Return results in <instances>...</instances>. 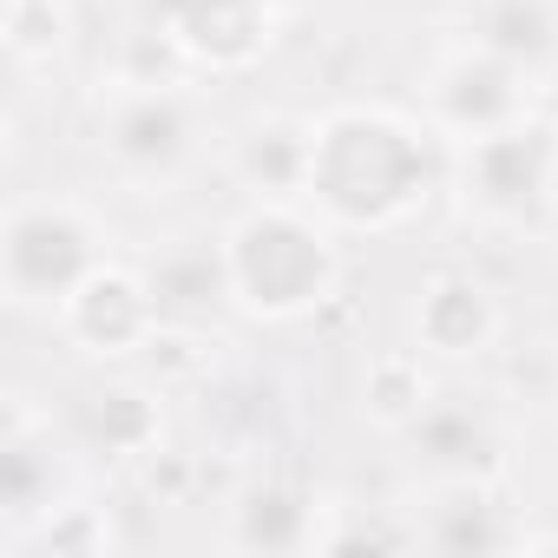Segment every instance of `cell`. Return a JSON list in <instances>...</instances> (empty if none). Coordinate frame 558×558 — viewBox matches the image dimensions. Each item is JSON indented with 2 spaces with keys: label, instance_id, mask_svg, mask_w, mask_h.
<instances>
[{
  "label": "cell",
  "instance_id": "obj_13",
  "mask_svg": "<svg viewBox=\"0 0 558 558\" xmlns=\"http://www.w3.org/2000/svg\"><path fill=\"white\" fill-rule=\"evenodd\" d=\"M178 47L204 73H243L269 53L276 40V8L269 0H184V14L171 21Z\"/></svg>",
  "mask_w": 558,
  "mask_h": 558
},
{
  "label": "cell",
  "instance_id": "obj_6",
  "mask_svg": "<svg viewBox=\"0 0 558 558\" xmlns=\"http://www.w3.org/2000/svg\"><path fill=\"white\" fill-rule=\"evenodd\" d=\"M99 145L125 178H171L197 151V112L178 86H119V99L99 119Z\"/></svg>",
  "mask_w": 558,
  "mask_h": 558
},
{
  "label": "cell",
  "instance_id": "obj_18",
  "mask_svg": "<svg viewBox=\"0 0 558 558\" xmlns=\"http://www.w3.org/2000/svg\"><path fill=\"white\" fill-rule=\"evenodd\" d=\"M119 545V525H112V512L106 506H93V499H80V493H66L53 512H40L8 551H53V558H106Z\"/></svg>",
  "mask_w": 558,
  "mask_h": 558
},
{
  "label": "cell",
  "instance_id": "obj_9",
  "mask_svg": "<svg viewBox=\"0 0 558 558\" xmlns=\"http://www.w3.org/2000/svg\"><path fill=\"white\" fill-rule=\"evenodd\" d=\"M66 493H73V473H66V453L53 447V427H40V421L21 408V395H14L8 434H0V519H8L0 551H8L40 512H53Z\"/></svg>",
  "mask_w": 558,
  "mask_h": 558
},
{
  "label": "cell",
  "instance_id": "obj_12",
  "mask_svg": "<svg viewBox=\"0 0 558 558\" xmlns=\"http://www.w3.org/2000/svg\"><path fill=\"white\" fill-rule=\"evenodd\" d=\"M165 440L158 388L145 381H106L73 408V453H93L106 466H138Z\"/></svg>",
  "mask_w": 558,
  "mask_h": 558
},
{
  "label": "cell",
  "instance_id": "obj_15",
  "mask_svg": "<svg viewBox=\"0 0 558 558\" xmlns=\"http://www.w3.org/2000/svg\"><path fill=\"white\" fill-rule=\"evenodd\" d=\"M466 34L525 80H545L558 66V0H466Z\"/></svg>",
  "mask_w": 558,
  "mask_h": 558
},
{
  "label": "cell",
  "instance_id": "obj_2",
  "mask_svg": "<svg viewBox=\"0 0 558 558\" xmlns=\"http://www.w3.org/2000/svg\"><path fill=\"white\" fill-rule=\"evenodd\" d=\"M223 269H230V310H243L250 323L323 316L342 290L336 223L303 197H283V204L256 197L223 230Z\"/></svg>",
  "mask_w": 558,
  "mask_h": 558
},
{
  "label": "cell",
  "instance_id": "obj_20",
  "mask_svg": "<svg viewBox=\"0 0 558 558\" xmlns=\"http://www.w3.org/2000/svg\"><path fill=\"white\" fill-rule=\"evenodd\" d=\"M138 362H145L151 388H197L217 362V336L204 323H158L151 342L138 349Z\"/></svg>",
  "mask_w": 558,
  "mask_h": 558
},
{
  "label": "cell",
  "instance_id": "obj_23",
  "mask_svg": "<svg viewBox=\"0 0 558 558\" xmlns=\"http://www.w3.org/2000/svg\"><path fill=\"white\" fill-rule=\"evenodd\" d=\"M132 14H138L145 27H171V21L184 14V0H132Z\"/></svg>",
  "mask_w": 558,
  "mask_h": 558
},
{
  "label": "cell",
  "instance_id": "obj_1",
  "mask_svg": "<svg viewBox=\"0 0 558 558\" xmlns=\"http://www.w3.org/2000/svg\"><path fill=\"white\" fill-rule=\"evenodd\" d=\"M316 125L310 145V184L303 204L323 210L336 230H401L440 184H453L447 138L434 125H414L388 106H336Z\"/></svg>",
  "mask_w": 558,
  "mask_h": 558
},
{
  "label": "cell",
  "instance_id": "obj_3",
  "mask_svg": "<svg viewBox=\"0 0 558 558\" xmlns=\"http://www.w3.org/2000/svg\"><path fill=\"white\" fill-rule=\"evenodd\" d=\"M99 263H112L106 256V230L66 197L14 204L8 223H0V290H8L14 310L60 316V303L86 283Z\"/></svg>",
  "mask_w": 558,
  "mask_h": 558
},
{
  "label": "cell",
  "instance_id": "obj_16",
  "mask_svg": "<svg viewBox=\"0 0 558 558\" xmlns=\"http://www.w3.org/2000/svg\"><path fill=\"white\" fill-rule=\"evenodd\" d=\"M145 283L165 323H204L217 303H230V269H223V236H178L145 263Z\"/></svg>",
  "mask_w": 558,
  "mask_h": 558
},
{
  "label": "cell",
  "instance_id": "obj_4",
  "mask_svg": "<svg viewBox=\"0 0 558 558\" xmlns=\"http://www.w3.org/2000/svg\"><path fill=\"white\" fill-rule=\"evenodd\" d=\"M453 191L493 230L538 223L551 210V191H558V132L538 119H519L493 138L460 145L453 151Z\"/></svg>",
  "mask_w": 558,
  "mask_h": 558
},
{
  "label": "cell",
  "instance_id": "obj_25",
  "mask_svg": "<svg viewBox=\"0 0 558 558\" xmlns=\"http://www.w3.org/2000/svg\"><path fill=\"white\" fill-rule=\"evenodd\" d=\"M551 132H558V125H551Z\"/></svg>",
  "mask_w": 558,
  "mask_h": 558
},
{
  "label": "cell",
  "instance_id": "obj_14",
  "mask_svg": "<svg viewBox=\"0 0 558 558\" xmlns=\"http://www.w3.org/2000/svg\"><path fill=\"white\" fill-rule=\"evenodd\" d=\"M223 538L236 551H263V558H290V551H316L323 538V499L290 486V480H250L230 493V525Z\"/></svg>",
  "mask_w": 558,
  "mask_h": 558
},
{
  "label": "cell",
  "instance_id": "obj_24",
  "mask_svg": "<svg viewBox=\"0 0 558 558\" xmlns=\"http://www.w3.org/2000/svg\"><path fill=\"white\" fill-rule=\"evenodd\" d=\"M269 8H276V14H283V8H296V0H269Z\"/></svg>",
  "mask_w": 558,
  "mask_h": 558
},
{
  "label": "cell",
  "instance_id": "obj_5",
  "mask_svg": "<svg viewBox=\"0 0 558 558\" xmlns=\"http://www.w3.org/2000/svg\"><path fill=\"white\" fill-rule=\"evenodd\" d=\"M532 119V80L506 60H493L486 47H460L434 66L427 80V125L447 138V145H473V138H493L506 125Z\"/></svg>",
  "mask_w": 558,
  "mask_h": 558
},
{
  "label": "cell",
  "instance_id": "obj_19",
  "mask_svg": "<svg viewBox=\"0 0 558 558\" xmlns=\"http://www.w3.org/2000/svg\"><path fill=\"white\" fill-rule=\"evenodd\" d=\"M427 401H434V381H427V368H421L414 349L368 355V368H362V408H368V421H381V427L401 434Z\"/></svg>",
  "mask_w": 558,
  "mask_h": 558
},
{
  "label": "cell",
  "instance_id": "obj_7",
  "mask_svg": "<svg viewBox=\"0 0 558 558\" xmlns=\"http://www.w3.org/2000/svg\"><path fill=\"white\" fill-rule=\"evenodd\" d=\"M60 336L80 349V355H93V362H132L145 342H151V329L165 323L158 316V303H151V283H145V269H132V263H99L86 283L60 303Z\"/></svg>",
  "mask_w": 558,
  "mask_h": 558
},
{
  "label": "cell",
  "instance_id": "obj_17",
  "mask_svg": "<svg viewBox=\"0 0 558 558\" xmlns=\"http://www.w3.org/2000/svg\"><path fill=\"white\" fill-rule=\"evenodd\" d=\"M310 145H316L310 119H256V125H243L230 171L250 197L283 204V197H303V184H310Z\"/></svg>",
  "mask_w": 558,
  "mask_h": 558
},
{
  "label": "cell",
  "instance_id": "obj_22",
  "mask_svg": "<svg viewBox=\"0 0 558 558\" xmlns=\"http://www.w3.org/2000/svg\"><path fill=\"white\" fill-rule=\"evenodd\" d=\"M191 473H197V466H191L184 453H165V447H151V453L138 460V486H145V493H151L158 506H165V499H184Z\"/></svg>",
  "mask_w": 558,
  "mask_h": 558
},
{
  "label": "cell",
  "instance_id": "obj_10",
  "mask_svg": "<svg viewBox=\"0 0 558 558\" xmlns=\"http://www.w3.org/2000/svg\"><path fill=\"white\" fill-rule=\"evenodd\" d=\"M519 525L499 506V480H434L427 512H414V545L440 558H486L519 551Z\"/></svg>",
  "mask_w": 558,
  "mask_h": 558
},
{
  "label": "cell",
  "instance_id": "obj_11",
  "mask_svg": "<svg viewBox=\"0 0 558 558\" xmlns=\"http://www.w3.org/2000/svg\"><path fill=\"white\" fill-rule=\"evenodd\" d=\"M414 336H421V355L473 362L499 342V303L473 269H434L414 296Z\"/></svg>",
  "mask_w": 558,
  "mask_h": 558
},
{
  "label": "cell",
  "instance_id": "obj_21",
  "mask_svg": "<svg viewBox=\"0 0 558 558\" xmlns=\"http://www.w3.org/2000/svg\"><path fill=\"white\" fill-rule=\"evenodd\" d=\"M66 34H73V21H66V8L60 0H8V60L14 66H40V60H53L60 47H66Z\"/></svg>",
  "mask_w": 558,
  "mask_h": 558
},
{
  "label": "cell",
  "instance_id": "obj_8",
  "mask_svg": "<svg viewBox=\"0 0 558 558\" xmlns=\"http://www.w3.org/2000/svg\"><path fill=\"white\" fill-rule=\"evenodd\" d=\"M401 440L427 480H499L506 473V427L473 395H434L401 427Z\"/></svg>",
  "mask_w": 558,
  "mask_h": 558
}]
</instances>
